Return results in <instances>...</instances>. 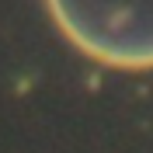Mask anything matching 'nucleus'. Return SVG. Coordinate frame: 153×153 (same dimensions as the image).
<instances>
[{"label": "nucleus", "mask_w": 153, "mask_h": 153, "mask_svg": "<svg viewBox=\"0 0 153 153\" xmlns=\"http://www.w3.org/2000/svg\"><path fill=\"white\" fill-rule=\"evenodd\" d=\"M66 38L105 66H153V0H49Z\"/></svg>", "instance_id": "1"}]
</instances>
